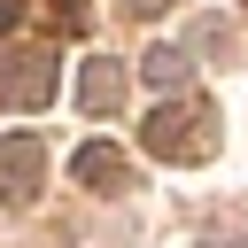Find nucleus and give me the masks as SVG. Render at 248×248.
<instances>
[{"label":"nucleus","mask_w":248,"mask_h":248,"mask_svg":"<svg viewBox=\"0 0 248 248\" xmlns=\"http://www.w3.org/2000/svg\"><path fill=\"white\" fill-rule=\"evenodd\" d=\"M140 147H147L155 163H202V155H217V108L170 93V101L140 124Z\"/></svg>","instance_id":"nucleus-1"},{"label":"nucleus","mask_w":248,"mask_h":248,"mask_svg":"<svg viewBox=\"0 0 248 248\" xmlns=\"http://www.w3.org/2000/svg\"><path fill=\"white\" fill-rule=\"evenodd\" d=\"M54 85H62V62H54L46 46H16V54H0V108H46Z\"/></svg>","instance_id":"nucleus-2"},{"label":"nucleus","mask_w":248,"mask_h":248,"mask_svg":"<svg viewBox=\"0 0 248 248\" xmlns=\"http://www.w3.org/2000/svg\"><path fill=\"white\" fill-rule=\"evenodd\" d=\"M39 178H46V140L39 132H8L0 140V202L8 209H31L39 202Z\"/></svg>","instance_id":"nucleus-3"},{"label":"nucleus","mask_w":248,"mask_h":248,"mask_svg":"<svg viewBox=\"0 0 248 248\" xmlns=\"http://www.w3.org/2000/svg\"><path fill=\"white\" fill-rule=\"evenodd\" d=\"M70 178H78V186H93V194H124V186H132V163H124V147L85 140V147L70 155Z\"/></svg>","instance_id":"nucleus-4"},{"label":"nucleus","mask_w":248,"mask_h":248,"mask_svg":"<svg viewBox=\"0 0 248 248\" xmlns=\"http://www.w3.org/2000/svg\"><path fill=\"white\" fill-rule=\"evenodd\" d=\"M78 108H85V116H108V108H124V62L93 54V62L78 70Z\"/></svg>","instance_id":"nucleus-5"},{"label":"nucleus","mask_w":248,"mask_h":248,"mask_svg":"<svg viewBox=\"0 0 248 248\" xmlns=\"http://www.w3.org/2000/svg\"><path fill=\"white\" fill-rule=\"evenodd\" d=\"M140 78H147L155 93H178V85L194 78V54H186V46H147V54H140Z\"/></svg>","instance_id":"nucleus-6"},{"label":"nucleus","mask_w":248,"mask_h":248,"mask_svg":"<svg viewBox=\"0 0 248 248\" xmlns=\"http://www.w3.org/2000/svg\"><path fill=\"white\" fill-rule=\"evenodd\" d=\"M85 23H93L85 0H54V31H85Z\"/></svg>","instance_id":"nucleus-7"},{"label":"nucleus","mask_w":248,"mask_h":248,"mask_svg":"<svg viewBox=\"0 0 248 248\" xmlns=\"http://www.w3.org/2000/svg\"><path fill=\"white\" fill-rule=\"evenodd\" d=\"M202 248H248V240H240L232 225H209V232H202Z\"/></svg>","instance_id":"nucleus-8"},{"label":"nucleus","mask_w":248,"mask_h":248,"mask_svg":"<svg viewBox=\"0 0 248 248\" xmlns=\"http://www.w3.org/2000/svg\"><path fill=\"white\" fill-rule=\"evenodd\" d=\"M163 8H178V0H124V16H140V23H155Z\"/></svg>","instance_id":"nucleus-9"},{"label":"nucleus","mask_w":248,"mask_h":248,"mask_svg":"<svg viewBox=\"0 0 248 248\" xmlns=\"http://www.w3.org/2000/svg\"><path fill=\"white\" fill-rule=\"evenodd\" d=\"M16 23H23V0H0V39H8Z\"/></svg>","instance_id":"nucleus-10"},{"label":"nucleus","mask_w":248,"mask_h":248,"mask_svg":"<svg viewBox=\"0 0 248 248\" xmlns=\"http://www.w3.org/2000/svg\"><path fill=\"white\" fill-rule=\"evenodd\" d=\"M240 8H248V0H240Z\"/></svg>","instance_id":"nucleus-11"}]
</instances>
